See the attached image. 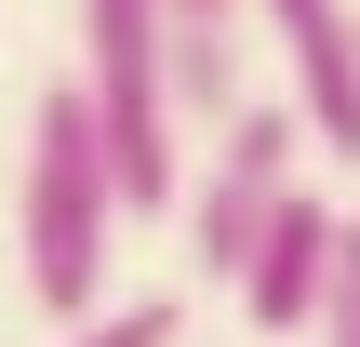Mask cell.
<instances>
[{
    "label": "cell",
    "instance_id": "4",
    "mask_svg": "<svg viewBox=\"0 0 360 347\" xmlns=\"http://www.w3.org/2000/svg\"><path fill=\"white\" fill-rule=\"evenodd\" d=\"M334 267H347V214H334L321 187H294L281 227L254 241V267H240V321H254V334H321Z\"/></svg>",
    "mask_w": 360,
    "mask_h": 347
},
{
    "label": "cell",
    "instance_id": "1",
    "mask_svg": "<svg viewBox=\"0 0 360 347\" xmlns=\"http://www.w3.org/2000/svg\"><path fill=\"white\" fill-rule=\"evenodd\" d=\"M120 160H107V120H94V80H53L40 120H27V294L53 321H94L107 308V227H120Z\"/></svg>",
    "mask_w": 360,
    "mask_h": 347
},
{
    "label": "cell",
    "instance_id": "8",
    "mask_svg": "<svg viewBox=\"0 0 360 347\" xmlns=\"http://www.w3.org/2000/svg\"><path fill=\"white\" fill-rule=\"evenodd\" d=\"M321 347H360V214H347V267H334V308H321Z\"/></svg>",
    "mask_w": 360,
    "mask_h": 347
},
{
    "label": "cell",
    "instance_id": "7",
    "mask_svg": "<svg viewBox=\"0 0 360 347\" xmlns=\"http://www.w3.org/2000/svg\"><path fill=\"white\" fill-rule=\"evenodd\" d=\"M67 347H187V308L174 294H120V308L67 321Z\"/></svg>",
    "mask_w": 360,
    "mask_h": 347
},
{
    "label": "cell",
    "instance_id": "2",
    "mask_svg": "<svg viewBox=\"0 0 360 347\" xmlns=\"http://www.w3.org/2000/svg\"><path fill=\"white\" fill-rule=\"evenodd\" d=\"M80 80H94V120H107V160H120V201L160 214L187 174H174V13L160 0H80Z\"/></svg>",
    "mask_w": 360,
    "mask_h": 347
},
{
    "label": "cell",
    "instance_id": "5",
    "mask_svg": "<svg viewBox=\"0 0 360 347\" xmlns=\"http://www.w3.org/2000/svg\"><path fill=\"white\" fill-rule=\"evenodd\" d=\"M294 53V107L321 120V160H360V13L347 0H254Z\"/></svg>",
    "mask_w": 360,
    "mask_h": 347
},
{
    "label": "cell",
    "instance_id": "3",
    "mask_svg": "<svg viewBox=\"0 0 360 347\" xmlns=\"http://www.w3.org/2000/svg\"><path fill=\"white\" fill-rule=\"evenodd\" d=\"M294 120H307V107H227V147H214V174L187 187V254H200L214 281H240L254 241L281 227V201H294Z\"/></svg>",
    "mask_w": 360,
    "mask_h": 347
},
{
    "label": "cell",
    "instance_id": "6",
    "mask_svg": "<svg viewBox=\"0 0 360 347\" xmlns=\"http://www.w3.org/2000/svg\"><path fill=\"white\" fill-rule=\"evenodd\" d=\"M160 13H174V94H187V107H227V94H240V53H227L240 0H160Z\"/></svg>",
    "mask_w": 360,
    "mask_h": 347
}]
</instances>
